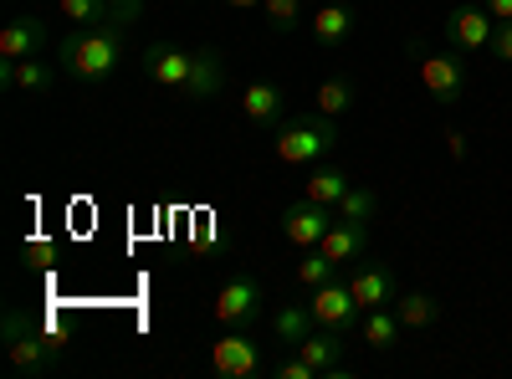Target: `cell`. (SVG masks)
Wrapping results in <instances>:
<instances>
[{
    "instance_id": "cell-1",
    "label": "cell",
    "mask_w": 512,
    "mask_h": 379,
    "mask_svg": "<svg viewBox=\"0 0 512 379\" xmlns=\"http://www.w3.org/2000/svg\"><path fill=\"white\" fill-rule=\"evenodd\" d=\"M139 72L154 88L175 93L180 103H210L226 88V57L216 47H175V41H149L139 52Z\"/></svg>"
},
{
    "instance_id": "cell-2",
    "label": "cell",
    "mask_w": 512,
    "mask_h": 379,
    "mask_svg": "<svg viewBox=\"0 0 512 379\" xmlns=\"http://www.w3.org/2000/svg\"><path fill=\"white\" fill-rule=\"evenodd\" d=\"M123 31L128 26H113V21H103V26H72L57 41V67L72 82H82V88H103V82L118 72V62H123Z\"/></svg>"
},
{
    "instance_id": "cell-3",
    "label": "cell",
    "mask_w": 512,
    "mask_h": 379,
    "mask_svg": "<svg viewBox=\"0 0 512 379\" xmlns=\"http://www.w3.org/2000/svg\"><path fill=\"white\" fill-rule=\"evenodd\" d=\"M0 344H6V359L21 369V374H47L57 369L62 359V344H57V333L47 323H36L31 313L11 308L6 318H0Z\"/></svg>"
},
{
    "instance_id": "cell-4",
    "label": "cell",
    "mask_w": 512,
    "mask_h": 379,
    "mask_svg": "<svg viewBox=\"0 0 512 379\" xmlns=\"http://www.w3.org/2000/svg\"><path fill=\"white\" fill-rule=\"evenodd\" d=\"M333 149H338V123L318 108L303 113V118H287L277 129V159L282 164H318Z\"/></svg>"
},
{
    "instance_id": "cell-5",
    "label": "cell",
    "mask_w": 512,
    "mask_h": 379,
    "mask_svg": "<svg viewBox=\"0 0 512 379\" xmlns=\"http://www.w3.org/2000/svg\"><path fill=\"white\" fill-rule=\"evenodd\" d=\"M410 57H415V77H420V88L431 93L441 108H451V103H461L466 98V62L461 57H451V52H425L420 41H410Z\"/></svg>"
},
{
    "instance_id": "cell-6",
    "label": "cell",
    "mask_w": 512,
    "mask_h": 379,
    "mask_svg": "<svg viewBox=\"0 0 512 379\" xmlns=\"http://www.w3.org/2000/svg\"><path fill=\"white\" fill-rule=\"evenodd\" d=\"M210 364H216L221 379H256V374H272L267 369V349L251 339L246 328H226L216 344H210Z\"/></svg>"
},
{
    "instance_id": "cell-7",
    "label": "cell",
    "mask_w": 512,
    "mask_h": 379,
    "mask_svg": "<svg viewBox=\"0 0 512 379\" xmlns=\"http://www.w3.org/2000/svg\"><path fill=\"white\" fill-rule=\"evenodd\" d=\"M262 303H267V287L256 272H236L221 292H216V323L221 328H251L262 318Z\"/></svg>"
},
{
    "instance_id": "cell-8",
    "label": "cell",
    "mask_w": 512,
    "mask_h": 379,
    "mask_svg": "<svg viewBox=\"0 0 512 379\" xmlns=\"http://www.w3.org/2000/svg\"><path fill=\"white\" fill-rule=\"evenodd\" d=\"M308 313H313V323L338 328V333H359V318H364V308H359V298H354V287H349L344 277H333V282L313 287Z\"/></svg>"
},
{
    "instance_id": "cell-9",
    "label": "cell",
    "mask_w": 512,
    "mask_h": 379,
    "mask_svg": "<svg viewBox=\"0 0 512 379\" xmlns=\"http://www.w3.org/2000/svg\"><path fill=\"white\" fill-rule=\"evenodd\" d=\"M492 31H497V16L482 0H456V11L446 16V41L456 52H492Z\"/></svg>"
},
{
    "instance_id": "cell-10",
    "label": "cell",
    "mask_w": 512,
    "mask_h": 379,
    "mask_svg": "<svg viewBox=\"0 0 512 379\" xmlns=\"http://www.w3.org/2000/svg\"><path fill=\"white\" fill-rule=\"evenodd\" d=\"M338 216H333V205H318V200H292L282 216H277V226H282V236L297 246V251H308V246H318L323 236H328V226H333Z\"/></svg>"
},
{
    "instance_id": "cell-11",
    "label": "cell",
    "mask_w": 512,
    "mask_h": 379,
    "mask_svg": "<svg viewBox=\"0 0 512 379\" xmlns=\"http://www.w3.org/2000/svg\"><path fill=\"white\" fill-rule=\"evenodd\" d=\"M241 113H246L251 129H267V134H277L282 123H287V93L277 88V82L256 77V82H246V88H241Z\"/></svg>"
},
{
    "instance_id": "cell-12",
    "label": "cell",
    "mask_w": 512,
    "mask_h": 379,
    "mask_svg": "<svg viewBox=\"0 0 512 379\" xmlns=\"http://www.w3.org/2000/svg\"><path fill=\"white\" fill-rule=\"evenodd\" d=\"M349 339L354 333H338V328H323V323H313V333L303 344H297L292 354H303L318 374H344V359H349Z\"/></svg>"
},
{
    "instance_id": "cell-13",
    "label": "cell",
    "mask_w": 512,
    "mask_h": 379,
    "mask_svg": "<svg viewBox=\"0 0 512 379\" xmlns=\"http://www.w3.org/2000/svg\"><path fill=\"white\" fill-rule=\"evenodd\" d=\"M139 11H144V0H62V16L72 26H103V21L134 26Z\"/></svg>"
},
{
    "instance_id": "cell-14",
    "label": "cell",
    "mask_w": 512,
    "mask_h": 379,
    "mask_svg": "<svg viewBox=\"0 0 512 379\" xmlns=\"http://www.w3.org/2000/svg\"><path fill=\"white\" fill-rule=\"evenodd\" d=\"M349 287H354V298H359L364 313H369V308H395V298H400V282H395V272L384 267V262H364V267L349 277Z\"/></svg>"
},
{
    "instance_id": "cell-15",
    "label": "cell",
    "mask_w": 512,
    "mask_h": 379,
    "mask_svg": "<svg viewBox=\"0 0 512 379\" xmlns=\"http://www.w3.org/2000/svg\"><path fill=\"white\" fill-rule=\"evenodd\" d=\"M47 47V26L36 16H11L0 26V62H26V57H41Z\"/></svg>"
},
{
    "instance_id": "cell-16",
    "label": "cell",
    "mask_w": 512,
    "mask_h": 379,
    "mask_svg": "<svg viewBox=\"0 0 512 379\" xmlns=\"http://www.w3.org/2000/svg\"><path fill=\"white\" fill-rule=\"evenodd\" d=\"M57 72H62V67L41 62V57H26V62H0V82H6V88H16V93H26V98H47V93L57 88Z\"/></svg>"
},
{
    "instance_id": "cell-17",
    "label": "cell",
    "mask_w": 512,
    "mask_h": 379,
    "mask_svg": "<svg viewBox=\"0 0 512 379\" xmlns=\"http://www.w3.org/2000/svg\"><path fill=\"white\" fill-rule=\"evenodd\" d=\"M308 26H313V41H318L323 52H338V47L349 41V31H354V11H349V0H323V6H313Z\"/></svg>"
},
{
    "instance_id": "cell-18",
    "label": "cell",
    "mask_w": 512,
    "mask_h": 379,
    "mask_svg": "<svg viewBox=\"0 0 512 379\" xmlns=\"http://www.w3.org/2000/svg\"><path fill=\"white\" fill-rule=\"evenodd\" d=\"M318 246L328 251V257H333L338 267H354V262L364 257V251H369V226H364V221H333V226H328V236H323Z\"/></svg>"
},
{
    "instance_id": "cell-19",
    "label": "cell",
    "mask_w": 512,
    "mask_h": 379,
    "mask_svg": "<svg viewBox=\"0 0 512 379\" xmlns=\"http://www.w3.org/2000/svg\"><path fill=\"white\" fill-rule=\"evenodd\" d=\"M400 313L395 308H369L364 318H359V344H369L374 354H390L395 344H400Z\"/></svg>"
},
{
    "instance_id": "cell-20",
    "label": "cell",
    "mask_w": 512,
    "mask_h": 379,
    "mask_svg": "<svg viewBox=\"0 0 512 379\" xmlns=\"http://www.w3.org/2000/svg\"><path fill=\"white\" fill-rule=\"evenodd\" d=\"M349 190H354V180H349L344 170H333V164H318V170L303 180V195L318 200V205H338Z\"/></svg>"
},
{
    "instance_id": "cell-21",
    "label": "cell",
    "mask_w": 512,
    "mask_h": 379,
    "mask_svg": "<svg viewBox=\"0 0 512 379\" xmlns=\"http://www.w3.org/2000/svg\"><path fill=\"white\" fill-rule=\"evenodd\" d=\"M272 328H277V344H287V349H297L313 333V313H308V303H282L277 308V318H272Z\"/></svg>"
},
{
    "instance_id": "cell-22",
    "label": "cell",
    "mask_w": 512,
    "mask_h": 379,
    "mask_svg": "<svg viewBox=\"0 0 512 379\" xmlns=\"http://www.w3.org/2000/svg\"><path fill=\"white\" fill-rule=\"evenodd\" d=\"M395 313H400L405 328H436L441 323V303L431 298V292H400Z\"/></svg>"
},
{
    "instance_id": "cell-23",
    "label": "cell",
    "mask_w": 512,
    "mask_h": 379,
    "mask_svg": "<svg viewBox=\"0 0 512 379\" xmlns=\"http://www.w3.org/2000/svg\"><path fill=\"white\" fill-rule=\"evenodd\" d=\"M313 6L318 0H262V16L277 36H287V31L303 26V16H313Z\"/></svg>"
},
{
    "instance_id": "cell-24",
    "label": "cell",
    "mask_w": 512,
    "mask_h": 379,
    "mask_svg": "<svg viewBox=\"0 0 512 379\" xmlns=\"http://www.w3.org/2000/svg\"><path fill=\"white\" fill-rule=\"evenodd\" d=\"M354 98H359V82L354 77H328V82H318V113H328V118H338V113H349L354 108Z\"/></svg>"
},
{
    "instance_id": "cell-25",
    "label": "cell",
    "mask_w": 512,
    "mask_h": 379,
    "mask_svg": "<svg viewBox=\"0 0 512 379\" xmlns=\"http://www.w3.org/2000/svg\"><path fill=\"white\" fill-rule=\"evenodd\" d=\"M333 277H338V262L328 257L323 246H308L303 257H297V282H303L308 292H313V287H323V282H333Z\"/></svg>"
},
{
    "instance_id": "cell-26",
    "label": "cell",
    "mask_w": 512,
    "mask_h": 379,
    "mask_svg": "<svg viewBox=\"0 0 512 379\" xmlns=\"http://www.w3.org/2000/svg\"><path fill=\"white\" fill-rule=\"evenodd\" d=\"M374 210H379V195L359 185V190H349L344 200L333 205V216H338V221H364V226H369V221H374Z\"/></svg>"
},
{
    "instance_id": "cell-27",
    "label": "cell",
    "mask_w": 512,
    "mask_h": 379,
    "mask_svg": "<svg viewBox=\"0 0 512 379\" xmlns=\"http://www.w3.org/2000/svg\"><path fill=\"white\" fill-rule=\"evenodd\" d=\"M272 379H318V369L303 359V354H292V359H282V364H272Z\"/></svg>"
},
{
    "instance_id": "cell-28",
    "label": "cell",
    "mask_w": 512,
    "mask_h": 379,
    "mask_svg": "<svg viewBox=\"0 0 512 379\" xmlns=\"http://www.w3.org/2000/svg\"><path fill=\"white\" fill-rule=\"evenodd\" d=\"M21 257H26V267H52V257H57V241H26L21 246Z\"/></svg>"
},
{
    "instance_id": "cell-29",
    "label": "cell",
    "mask_w": 512,
    "mask_h": 379,
    "mask_svg": "<svg viewBox=\"0 0 512 379\" xmlns=\"http://www.w3.org/2000/svg\"><path fill=\"white\" fill-rule=\"evenodd\" d=\"M492 57H497V62H512V21H497V31H492Z\"/></svg>"
},
{
    "instance_id": "cell-30",
    "label": "cell",
    "mask_w": 512,
    "mask_h": 379,
    "mask_svg": "<svg viewBox=\"0 0 512 379\" xmlns=\"http://www.w3.org/2000/svg\"><path fill=\"white\" fill-rule=\"evenodd\" d=\"M482 6H487L497 21H512V0H482Z\"/></svg>"
},
{
    "instance_id": "cell-31",
    "label": "cell",
    "mask_w": 512,
    "mask_h": 379,
    "mask_svg": "<svg viewBox=\"0 0 512 379\" xmlns=\"http://www.w3.org/2000/svg\"><path fill=\"white\" fill-rule=\"evenodd\" d=\"M226 6H236V11H262V0H226Z\"/></svg>"
},
{
    "instance_id": "cell-32",
    "label": "cell",
    "mask_w": 512,
    "mask_h": 379,
    "mask_svg": "<svg viewBox=\"0 0 512 379\" xmlns=\"http://www.w3.org/2000/svg\"><path fill=\"white\" fill-rule=\"evenodd\" d=\"M349 6H364V0H349Z\"/></svg>"
}]
</instances>
